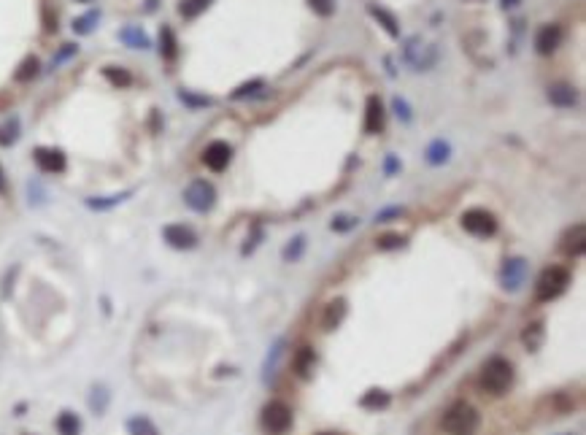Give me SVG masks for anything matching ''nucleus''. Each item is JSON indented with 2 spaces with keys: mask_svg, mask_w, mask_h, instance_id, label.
I'll return each mask as SVG.
<instances>
[{
  "mask_svg": "<svg viewBox=\"0 0 586 435\" xmlns=\"http://www.w3.org/2000/svg\"><path fill=\"white\" fill-rule=\"evenodd\" d=\"M214 0H182V6H179V14H182L184 20H195V17H200L203 11L211 6Z\"/></svg>",
  "mask_w": 586,
  "mask_h": 435,
  "instance_id": "obj_25",
  "label": "nucleus"
},
{
  "mask_svg": "<svg viewBox=\"0 0 586 435\" xmlns=\"http://www.w3.org/2000/svg\"><path fill=\"white\" fill-rule=\"evenodd\" d=\"M314 365H316V352H314L311 346H303V349H298L295 360H292V368H295V373H298L300 378H308V376H311V371H314Z\"/></svg>",
  "mask_w": 586,
  "mask_h": 435,
  "instance_id": "obj_16",
  "label": "nucleus"
},
{
  "mask_svg": "<svg viewBox=\"0 0 586 435\" xmlns=\"http://www.w3.org/2000/svg\"><path fill=\"white\" fill-rule=\"evenodd\" d=\"M38 71H41V62H38V57H27V60L22 62L20 65V71H17V82H33L36 76H38Z\"/></svg>",
  "mask_w": 586,
  "mask_h": 435,
  "instance_id": "obj_28",
  "label": "nucleus"
},
{
  "mask_svg": "<svg viewBox=\"0 0 586 435\" xmlns=\"http://www.w3.org/2000/svg\"><path fill=\"white\" fill-rule=\"evenodd\" d=\"M562 43V27L559 24H543L535 36V52L538 54H551Z\"/></svg>",
  "mask_w": 586,
  "mask_h": 435,
  "instance_id": "obj_12",
  "label": "nucleus"
},
{
  "mask_svg": "<svg viewBox=\"0 0 586 435\" xmlns=\"http://www.w3.org/2000/svg\"><path fill=\"white\" fill-rule=\"evenodd\" d=\"M230 160H233V149L224 141H214V144L205 146V152H203V165L208 170H214V173H222L224 168L230 165Z\"/></svg>",
  "mask_w": 586,
  "mask_h": 435,
  "instance_id": "obj_8",
  "label": "nucleus"
},
{
  "mask_svg": "<svg viewBox=\"0 0 586 435\" xmlns=\"http://www.w3.org/2000/svg\"><path fill=\"white\" fill-rule=\"evenodd\" d=\"M160 54L162 60H176V54H179V41H176V36H173V30L165 24L160 30Z\"/></svg>",
  "mask_w": 586,
  "mask_h": 435,
  "instance_id": "obj_21",
  "label": "nucleus"
},
{
  "mask_svg": "<svg viewBox=\"0 0 586 435\" xmlns=\"http://www.w3.org/2000/svg\"><path fill=\"white\" fill-rule=\"evenodd\" d=\"M17 138H20V119L11 117V119H6L0 124V146L8 149V146L17 144Z\"/></svg>",
  "mask_w": 586,
  "mask_h": 435,
  "instance_id": "obj_22",
  "label": "nucleus"
},
{
  "mask_svg": "<svg viewBox=\"0 0 586 435\" xmlns=\"http://www.w3.org/2000/svg\"><path fill=\"white\" fill-rule=\"evenodd\" d=\"M105 406H108V392H105V387H95L92 395H89V408H92L95 414H103Z\"/></svg>",
  "mask_w": 586,
  "mask_h": 435,
  "instance_id": "obj_31",
  "label": "nucleus"
},
{
  "mask_svg": "<svg viewBox=\"0 0 586 435\" xmlns=\"http://www.w3.org/2000/svg\"><path fill=\"white\" fill-rule=\"evenodd\" d=\"M478 427V411L467 403H454L444 414V430L448 435H470Z\"/></svg>",
  "mask_w": 586,
  "mask_h": 435,
  "instance_id": "obj_3",
  "label": "nucleus"
},
{
  "mask_svg": "<svg viewBox=\"0 0 586 435\" xmlns=\"http://www.w3.org/2000/svg\"><path fill=\"white\" fill-rule=\"evenodd\" d=\"M405 214V208L395 206V208H384V211H379L376 214V222H392V219H400Z\"/></svg>",
  "mask_w": 586,
  "mask_h": 435,
  "instance_id": "obj_37",
  "label": "nucleus"
},
{
  "mask_svg": "<svg viewBox=\"0 0 586 435\" xmlns=\"http://www.w3.org/2000/svg\"><path fill=\"white\" fill-rule=\"evenodd\" d=\"M162 238H165V244L173 249H195L198 246V235H195V230L186 228V225H168V228L162 230Z\"/></svg>",
  "mask_w": 586,
  "mask_h": 435,
  "instance_id": "obj_11",
  "label": "nucleus"
},
{
  "mask_svg": "<svg viewBox=\"0 0 586 435\" xmlns=\"http://www.w3.org/2000/svg\"><path fill=\"white\" fill-rule=\"evenodd\" d=\"M184 203L192 208V211H198V214H205V211H211L214 203H217V189H214L211 182H205V179H195V182H189L186 189H184Z\"/></svg>",
  "mask_w": 586,
  "mask_h": 435,
  "instance_id": "obj_4",
  "label": "nucleus"
},
{
  "mask_svg": "<svg viewBox=\"0 0 586 435\" xmlns=\"http://www.w3.org/2000/svg\"><path fill=\"white\" fill-rule=\"evenodd\" d=\"M405 244L403 235H397V233H389V235H381L379 241H376V246L381 249V251H392V249H400Z\"/></svg>",
  "mask_w": 586,
  "mask_h": 435,
  "instance_id": "obj_32",
  "label": "nucleus"
},
{
  "mask_svg": "<svg viewBox=\"0 0 586 435\" xmlns=\"http://www.w3.org/2000/svg\"><path fill=\"white\" fill-rule=\"evenodd\" d=\"M308 6H311L319 17H332V14H335V0H308Z\"/></svg>",
  "mask_w": 586,
  "mask_h": 435,
  "instance_id": "obj_33",
  "label": "nucleus"
},
{
  "mask_svg": "<svg viewBox=\"0 0 586 435\" xmlns=\"http://www.w3.org/2000/svg\"><path fill=\"white\" fill-rule=\"evenodd\" d=\"M525 281H527V260H522V257H511V260H506V265L500 270V284H503L508 292H519Z\"/></svg>",
  "mask_w": 586,
  "mask_h": 435,
  "instance_id": "obj_7",
  "label": "nucleus"
},
{
  "mask_svg": "<svg viewBox=\"0 0 586 435\" xmlns=\"http://www.w3.org/2000/svg\"><path fill=\"white\" fill-rule=\"evenodd\" d=\"M357 222H360L357 216H346V214H341V216H335V219H332V225H330V228L335 230V233H346V230L354 228Z\"/></svg>",
  "mask_w": 586,
  "mask_h": 435,
  "instance_id": "obj_35",
  "label": "nucleus"
},
{
  "mask_svg": "<svg viewBox=\"0 0 586 435\" xmlns=\"http://www.w3.org/2000/svg\"><path fill=\"white\" fill-rule=\"evenodd\" d=\"M584 244H586L584 225H576V228H570L565 235H562L559 251H562L565 257H581V254H584Z\"/></svg>",
  "mask_w": 586,
  "mask_h": 435,
  "instance_id": "obj_13",
  "label": "nucleus"
},
{
  "mask_svg": "<svg viewBox=\"0 0 586 435\" xmlns=\"http://www.w3.org/2000/svg\"><path fill=\"white\" fill-rule=\"evenodd\" d=\"M103 76L114 84V87H119V89H124V87H130V84H133V76H130L124 68H117V65L103 68Z\"/></svg>",
  "mask_w": 586,
  "mask_h": 435,
  "instance_id": "obj_26",
  "label": "nucleus"
},
{
  "mask_svg": "<svg viewBox=\"0 0 586 435\" xmlns=\"http://www.w3.org/2000/svg\"><path fill=\"white\" fill-rule=\"evenodd\" d=\"M265 84L260 82V79H254V82H249V84H241L235 92H233V101H241V98H249V95H254L257 89H263Z\"/></svg>",
  "mask_w": 586,
  "mask_h": 435,
  "instance_id": "obj_34",
  "label": "nucleus"
},
{
  "mask_svg": "<svg viewBox=\"0 0 586 435\" xmlns=\"http://www.w3.org/2000/svg\"><path fill=\"white\" fill-rule=\"evenodd\" d=\"M263 427L270 435H284L292 427V408L281 400L268 403L263 408Z\"/></svg>",
  "mask_w": 586,
  "mask_h": 435,
  "instance_id": "obj_5",
  "label": "nucleus"
},
{
  "mask_svg": "<svg viewBox=\"0 0 586 435\" xmlns=\"http://www.w3.org/2000/svg\"><path fill=\"white\" fill-rule=\"evenodd\" d=\"M98 22H101V11H98V8H92V11H87L84 17L73 20V33H79V36H89V33L98 27Z\"/></svg>",
  "mask_w": 586,
  "mask_h": 435,
  "instance_id": "obj_23",
  "label": "nucleus"
},
{
  "mask_svg": "<svg viewBox=\"0 0 586 435\" xmlns=\"http://www.w3.org/2000/svg\"><path fill=\"white\" fill-rule=\"evenodd\" d=\"M543 338H546L543 322H532V325H527L525 332H522V344H525L529 352H538L541 344H543Z\"/></svg>",
  "mask_w": 586,
  "mask_h": 435,
  "instance_id": "obj_19",
  "label": "nucleus"
},
{
  "mask_svg": "<svg viewBox=\"0 0 586 435\" xmlns=\"http://www.w3.org/2000/svg\"><path fill=\"white\" fill-rule=\"evenodd\" d=\"M567 284H570L567 268H562V265H548V268L541 270V276L535 281V300L551 303V300H557L567 290Z\"/></svg>",
  "mask_w": 586,
  "mask_h": 435,
  "instance_id": "obj_2",
  "label": "nucleus"
},
{
  "mask_svg": "<svg viewBox=\"0 0 586 435\" xmlns=\"http://www.w3.org/2000/svg\"><path fill=\"white\" fill-rule=\"evenodd\" d=\"M322 435H335V433H322Z\"/></svg>",
  "mask_w": 586,
  "mask_h": 435,
  "instance_id": "obj_45",
  "label": "nucleus"
},
{
  "mask_svg": "<svg viewBox=\"0 0 586 435\" xmlns=\"http://www.w3.org/2000/svg\"><path fill=\"white\" fill-rule=\"evenodd\" d=\"M57 433L60 435H79L81 433V419L73 411H62L57 416Z\"/></svg>",
  "mask_w": 586,
  "mask_h": 435,
  "instance_id": "obj_24",
  "label": "nucleus"
},
{
  "mask_svg": "<svg viewBox=\"0 0 586 435\" xmlns=\"http://www.w3.org/2000/svg\"><path fill=\"white\" fill-rule=\"evenodd\" d=\"M33 160H36V165H38L43 173H62L65 165H68L65 154H62L60 149H52V146H38V149L33 152Z\"/></svg>",
  "mask_w": 586,
  "mask_h": 435,
  "instance_id": "obj_9",
  "label": "nucleus"
},
{
  "mask_svg": "<svg viewBox=\"0 0 586 435\" xmlns=\"http://www.w3.org/2000/svg\"><path fill=\"white\" fill-rule=\"evenodd\" d=\"M548 101L557 108H573L578 103V92L570 84H551L548 87Z\"/></svg>",
  "mask_w": 586,
  "mask_h": 435,
  "instance_id": "obj_14",
  "label": "nucleus"
},
{
  "mask_svg": "<svg viewBox=\"0 0 586 435\" xmlns=\"http://www.w3.org/2000/svg\"><path fill=\"white\" fill-rule=\"evenodd\" d=\"M513 384V365L506 357H492L481 371V390L489 395H503Z\"/></svg>",
  "mask_w": 586,
  "mask_h": 435,
  "instance_id": "obj_1",
  "label": "nucleus"
},
{
  "mask_svg": "<svg viewBox=\"0 0 586 435\" xmlns=\"http://www.w3.org/2000/svg\"><path fill=\"white\" fill-rule=\"evenodd\" d=\"M397 160H395V157H389V160H386V173H395V170H397Z\"/></svg>",
  "mask_w": 586,
  "mask_h": 435,
  "instance_id": "obj_41",
  "label": "nucleus"
},
{
  "mask_svg": "<svg viewBox=\"0 0 586 435\" xmlns=\"http://www.w3.org/2000/svg\"><path fill=\"white\" fill-rule=\"evenodd\" d=\"M119 41L124 43V46H130V49H149V46H152L149 36L143 33L138 24H127V27H122Z\"/></svg>",
  "mask_w": 586,
  "mask_h": 435,
  "instance_id": "obj_15",
  "label": "nucleus"
},
{
  "mask_svg": "<svg viewBox=\"0 0 586 435\" xmlns=\"http://www.w3.org/2000/svg\"><path fill=\"white\" fill-rule=\"evenodd\" d=\"M76 52H79V46H76V43H65V46H62V49H60V54H57V57L52 60V65H60L62 60H68V57H73Z\"/></svg>",
  "mask_w": 586,
  "mask_h": 435,
  "instance_id": "obj_39",
  "label": "nucleus"
},
{
  "mask_svg": "<svg viewBox=\"0 0 586 435\" xmlns=\"http://www.w3.org/2000/svg\"><path fill=\"white\" fill-rule=\"evenodd\" d=\"M127 430H130V435H160L157 433V427H154L146 416H135V419H130V422H127Z\"/></svg>",
  "mask_w": 586,
  "mask_h": 435,
  "instance_id": "obj_29",
  "label": "nucleus"
},
{
  "mask_svg": "<svg viewBox=\"0 0 586 435\" xmlns=\"http://www.w3.org/2000/svg\"><path fill=\"white\" fill-rule=\"evenodd\" d=\"M462 228L476 238H489L497 233V219L486 208H470L462 214Z\"/></svg>",
  "mask_w": 586,
  "mask_h": 435,
  "instance_id": "obj_6",
  "label": "nucleus"
},
{
  "mask_svg": "<svg viewBox=\"0 0 586 435\" xmlns=\"http://www.w3.org/2000/svg\"><path fill=\"white\" fill-rule=\"evenodd\" d=\"M76 3H92V0H76Z\"/></svg>",
  "mask_w": 586,
  "mask_h": 435,
  "instance_id": "obj_44",
  "label": "nucleus"
},
{
  "mask_svg": "<svg viewBox=\"0 0 586 435\" xmlns=\"http://www.w3.org/2000/svg\"><path fill=\"white\" fill-rule=\"evenodd\" d=\"M305 251V235H298L292 244H286V249H284V260L286 263H295V260H300Z\"/></svg>",
  "mask_w": 586,
  "mask_h": 435,
  "instance_id": "obj_30",
  "label": "nucleus"
},
{
  "mask_svg": "<svg viewBox=\"0 0 586 435\" xmlns=\"http://www.w3.org/2000/svg\"><path fill=\"white\" fill-rule=\"evenodd\" d=\"M0 192H6V173H3V168H0Z\"/></svg>",
  "mask_w": 586,
  "mask_h": 435,
  "instance_id": "obj_43",
  "label": "nucleus"
},
{
  "mask_svg": "<svg viewBox=\"0 0 586 435\" xmlns=\"http://www.w3.org/2000/svg\"><path fill=\"white\" fill-rule=\"evenodd\" d=\"M367 11H370V17L379 22V24L384 27V30L389 33V36H392V38H397V36H400V27H397V20H395V14H389V11H386V8H381V6H370Z\"/></svg>",
  "mask_w": 586,
  "mask_h": 435,
  "instance_id": "obj_20",
  "label": "nucleus"
},
{
  "mask_svg": "<svg viewBox=\"0 0 586 435\" xmlns=\"http://www.w3.org/2000/svg\"><path fill=\"white\" fill-rule=\"evenodd\" d=\"M344 316H346V300L344 297H338V300H332L330 306H327V311H324V316H322V327L327 332L330 330H335L341 322H344Z\"/></svg>",
  "mask_w": 586,
  "mask_h": 435,
  "instance_id": "obj_17",
  "label": "nucleus"
},
{
  "mask_svg": "<svg viewBox=\"0 0 586 435\" xmlns=\"http://www.w3.org/2000/svg\"><path fill=\"white\" fill-rule=\"evenodd\" d=\"M389 403H392V397H389V392H384V390H370V392L360 400L362 408H386Z\"/></svg>",
  "mask_w": 586,
  "mask_h": 435,
  "instance_id": "obj_27",
  "label": "nucleus"
},
{
  "mask_svg": "<svg viewBox=\"0 0 586 435\" xmlns=\"http://www.w3.org/2000/svg\"><path fill=\"white\" fill-rule=\"evenodd\" d=\"M522 0H503V8H516Z\"/></svg>",
  "mask_w": 586,
  "mask_h": 435,
  "instance_id": "obj_42",
  "label": "nucleus"
},
{
  "mask_svg": "<svg viewBox=\"0 0 586 435\" xmlns=\"http://www.w3.org/2000/svg\"><path fill=\"white\" fill-rule=\"evenodd\" d=\"M392 108H395L397 119H403V122H411V108H408V103H405L403 98H395V101H392Z\"/></svg>",
  "mask_w": 586,
  "mask_h": 435,
  "instance_id": "obj_38",
  "label": "nucleus"
},
{
  "mask_svg": "<svg viewBox=\"0 0 586 435\" xmlns=\"http://www.w3.org/2000/svg\"><path fill=\"white\" fill-rule=\"evenodd\" d=\"M425 157L430 165H444V163H448V157H451V146L446 144L444 138H435L432 144L427 146Z\"/></svg>",
  "mask_w": 586,
  "mask_h": 435,
  "instance_id": "obj_18",
  "label": "nucleus"
},
{
  "mask_svg": "<svg viewBox=\"0 0 586 435\" xmlns=\"http://www.w3.org/2000/svg\"><path fill=\"white\" fill-rule=\"evenodd\" d=\"M384 122H386V111H384L381 98H379V95H370L367 103H365V133H370V135L381 133V130H384Z\"/></svg>",
  "mask_w": 586,
  "mask_h": 435,
  "instance_id": "obj_10",
  "label": "nucleus"
},
{
  "mask_svg": "<svg viewBox=\"0 0 586 435\" xmlns=\"http://www.w3.org/2000/svg\"><path fill=\"white\" fill-rule=\"evenodd\" d=\"M124 198H127V192H124V195H114V198H105V200H87V206L103 211V208H111V206H117V203H122Z\"/></svg>",
  "mask_w": 586,
  "mask_h": 435,
  "instance_id": "obj_36",
  "label": "nucleus"
},
{
  "mask_svg": "<svg viewBox=\"0 0 586 435\" xmlns=\"http://www.w3.org/2000/svg\"><path fill=\"white\" fill-rule=\"evenodd\" d=\"M182 101H186V103H192V105H208L211 103L208 98H192V95H186V92H182Z\"/></svg>",
  "mask_w": 586,
  "mask_h": 435,
  "instance_id": "obj_40",
  "label": "nucleus"
}]
</instances>
